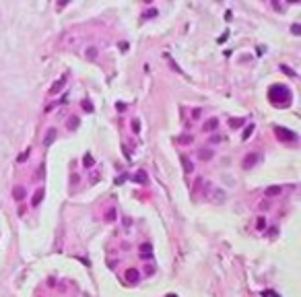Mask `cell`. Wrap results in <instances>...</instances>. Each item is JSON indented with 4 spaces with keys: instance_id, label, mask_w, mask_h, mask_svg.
<instances>
[{
    "instance_id": "obj_1",
    "label": "cell",
    "mask_w": 301,
    "mask_h": 297,
    "mask_svg": "<svg viewBox=\"0 0 301 297\" xmlns=\"http://www.w3.org/2000/svg\"><path fill=\"white\" fill-rule=\"evenodd\" d=\"M268 99H270L274 105H278V107L289 105V103H291V91H289L285 85H272L270 89H268Z\"/></svg>"
},
{
    "instance_id": "obj_2",
    "label": "cell",
    "mask_w": 301,
    "mask_h": 297,
    "mask_svg": "<svg viewBox=\"0 0 301 297\" xmlns=\"http://www.w3.org/2000/svg\"><path fill=\"white\" fill-rule=\"evenodd\" d=\"M274 130H276V136H278L281 140H287V142H293V140H297V134H295L293 130H289V128L276 126Z\"/></svg>"
},
{
    "instance_id": "obj_3",
    "label": "cell",
    "mask_w": 301,
    "mask_h": 297,
    "mask_svg": "<svg viewBox=\"0 0 301 297\" xmlns=\"http://www.w3.org/2000/svg\"><path fill=\"white\" fill-rule=\"evenodd\" d=\"M258 161H260V153H248L246 159H243V167H246V169H252Z\"/></svg>"
},
{
    "instance_id": "obj_4",
    "label": "cell",
    "mask_w": 301,
    "mask_h": 297,
    "mask_svg": "<svg viewBox=\"0 0 301 297\" xmlns=\"http://www.w3.org/2000/svg\"><path fill=\"white\" fill-rule=\"evenodd\" d=\"M216 128H219V118H211V120H206L202 124V132H213Z\"/></svg>"
},
{
    "instance_id": "obj_5",
    "label": "cell",
    "mask_w": 301,
    "mask_h": 297,
    "mask_svg": "<svg viewBox=\"0 0 301 297\" xmlns=\"http://www.w3.org/2000/svg\"><path fill=\"white\" fill-rule=\"evenodd\" d=\"M126 279H128V283H138L140 274H138L136 268H128V270H126Z\"/></svg>"
},
{
    "instance_id": "obj_6",
    "label": "cell",
    "mask_w": 301,
    "mask_h": 297,
    "mask_svg": "<svg viewBox=\"0 0 301 297\" xmlns=\"http://www.w3.org/2000/svg\"><path fill=\"white\" fill-rule=\"evenodd\" d=\"M134 182H138V184H146V182H149V175H146V171L138 169L136 173H134Z\"/></svg>"
},
{
    "instance_id": "obj_7",
    "label": "cell",
    "mask_w": 301,
    "mask_h": 297,
    "mask_svg": "<svg viewBox=\"0 0 301 297\" xmlns=\"http://www.w3.org/2000/svg\"><path fill=\"white\" fill-rule=\"evenodd\" d=\"M54 140H56V130L52 128V130H47V134H45V138H43V144H45V147H50Z\"/></svg>"
},
{
    "instance_id": "obj_8",
    "label": "cell",
    "mask_w": 301,
    "mask_h": 297,
    "mask_svg": "<svg viewBox=\"0 0 301 297\" xmlns=\"http://www.w3.org/2000/svg\"><path fill=\"white\" fill-rule=\"evenodd\" d=\"M43 194H45V192H43V188H39V190L33 194V200H31V204H33V207H37V204L43 200Z\"/></svg>"
},
{
    "instance_id": "obj_9",
    "label": "cell",
    "mask_w": 301,
    "mask_h": 297,
    "mask_svg": "<svg viewBox=\"0 0 301 297\" xmlns=\"http://www.w3.org/2000/svg\"><path fill=\"white\" fill-rule=\"evenodd\" d=\"M12 196H15V200H23V198H25V190H23L21 186H15V188H12Z\"/></svg>"
},
{
    "instance_id": "obj_10",
    "label": "cell",
    "mask_w": 301,
    "mask_h": 297,
    "mask_svg": "<svg viewBox=\"0 0 301 297\" xmlns=\"http://www.w3.org/2000/svg\"><path fill=\"white\" fill-rule=\"evenodd\" d=\"M281 192H283L281 186H270V188H266V196H278Z\"/></svg>"
},
{
    "instance_id": "obj_11",
    "label": "cell",
    "mask_w": 301,
    "mask_h": 297,
    "mask_svg": "<svg viewBox=\"0 0 301 297\" xmlns=\"http://www.w3.org/2000/svg\"><path fill=\"white\" fill-rule=\"evenodd\" d=\"M85 56H87V58H89V60H95V58H97V47H95V45H91V47H87Z\"/></svg>"
},
{
    "instance_id": "obj_12",
    "label": "cell",
    "mask_w": 301,
    "mask_h": 297,
    "mask_svg": "<svg viewBox=\"0 0 301 297\" xmlns=\"http://www.w3.org/2000/svg\"><path fill=\"white\" fill-rule=\"evenodd\" d=\"M66 126H68V130H77V128H79V118H77V116H72V118L66 122Z\"/></svg>"
},
{
    "instance_id": "obj_13",
    "label": "cell",
    "mask_w": 301,
    "mask_h": 297,
    "mask_svg": "<svg viewBox=\"0 0 301 297\" xmlns=\"http://www.w3.org/2000/svg\"><path fill=\"white\" fill-rule=\"evenodd\" d=\"M198 157H200L202 161H208V159H213V151H211V149H206V151H200V153H198Z\"/></svg>"
},
{
    "instance_id": "obj_14",
    "label": "cell",
    "mask_w": 301,
    "mask_h": 297,
    "mask_svg": "<svg viewBox=\"0 0 301 297\" xmlns=\"http://www.w3.org/2000/svg\"><path fill=\"white\" fill-rule=\"evenodd\" d=\"M83 163H85L87 169H91V167H93V155H91V153H87L85 157H83Z\"/></svg>"
},
{
    "instance_id": "obj_15",
    "label": "cell",
    "mask_w": 301,
    "mask_h": 297,
    "mask_svg": "<svg viewBox=\"0 0 301 297\" xmlns=\"http://www.w3.org/2000/svg\"><path fill=\"white\" fill-rule=\"evenodd\" d=\"M181 163H184V169H186V173H190V171L194 169V165H192V161H190V159L181 157Z\"/></svg>"
},
{
    "instance_id": "obj_16",
    "label": "cell",
    "mask_w": 301,
    "mask_h": 297,
    "mask_svg": "<svg viewBox=\"0 0 301 297\" xmlns=\"http://www.w3.org/2000/svg\"><path fill=\"white\" fill-rule=\"evenodd\" d=\"M140 252H142V256H149L151 252H153V246H151V244H142V246H140Z\"/></svg>"
},
{
    "instance_id": "obj_17",
    "label": "cell",
    "mask_w": 301,
    "mask_h": 297,
    "mask_svg": "<svg viewBox=\"0 0 301 297\" xmlns=\"http://www.w3.org/2000/svg\"><path fill=\"white\" fill-rule=\"evenodd\" d=\"M62 87H64V79H60V81H56V85L52 87V93H58V91H60Z\"/></svg>"
},
{
    "instance_id": "obj_18",
    "label": "cell",
    "mask_w": 301,
    "mask_h": 297,
    "mask_svg": "<svg viewBox=\"0 0 301 297\" xmlns=\"http://www.w3.org/2000/svg\"><path fill=\"white\" fill-rule=\"evenodd\" d=\"M241 124H243L241 120H235V118H233V120H229V126H231V128H237V126H241Z\"/></svg>"
},
{
    "instance_id": "obj_19",
    "label": "cell",
    "mask_w": 301,
    "mask_h": 297,
    "mask_svg": "<svg viewBox=\"0 0 301 297\" xmlns=\"http://www.w3.org/2000/svg\"><path fill=\"white\" fill-rule=\"evenodd\" d=\"M252 132H254V126H248V128H246V132H243V140H248Z\"/></svg>"
},
{
    "instance_id": "obj_20",
    "label": "cell",
    "mask_w": 301,
    "mask_h": 297,
    "mask_svg": "<svg viewBox=\"0 0 301 297\" xmlns=\"http://www.w3.org/2000/svg\"><path fill=\"white\" fill-rule=\"evenodd\" d=\"M256 225H258V229H264V225H266V219H264V217H260L258 221H256Z\"/></svg>"
},
{
    "instance_id": "obj_21",
    "label": "cell",
    "mask_w": 301,
    "mask_h": 297,
    "mask_svg": "<svg viewBox=\"0 0 301 297\" xmlns=\"http://www.w3.org/2000/svg\"><path fill=\"white\" fill-rule=\"evenodd\" d=\"M215 198L219 200V202H223V200H225V192H215Z\"/></svg>"
},
{
    "instance_id": "obj_22",
    "label": "cell",
    "mask_w": 301,
    "mask_h": 297,
    "mask_svg": "<svg viewBox=\"0 0 301 297\" xmlns=\"http://www.w3.org/2000/svg\"><path fill=\"white\" fill-rule=\"evenodd\" d=\"M83 107H85L87 112H93V103L91 101H83Z\"/></svg>"
},
{
    "instance_id": "obj_23",
    "label": "cell",
    "mask_w": 301,
    "mask_h": 297,
    "mask_svg": "<svg viewBox=\"0 0 301 297\" xmlns=\"http://www.w3.org/2000/svg\"><path fill=\"white\" fill-rule=\"evenodd\" d=\"M132 130H134V132H138V130H140V122H138V120H134V122H132Z\"/></svg>"
},
{
    "instance_id": "obj_24",
    "label": "cell",
    "mask_w": 301,
    "mask_h": 297,
    "mask_svg": "<svg viewBox=\"0 0 301 297\" xmlns=\"http://www.w3.org/2000/svg\"><path fill=\"white\" fill-rule=\"evenodd\" d=\"M262 295L264 297H278V293H274V291H264Z\"/></svg>"
},
{
    "instance_id": "obj_25",
    "label": "cell",
    "mask_w": 301,
    "mask_h": 297,
    "mask_svg": "<svg viewBox=\"0 0 301 297\" xmlns=\"http://www.w3.org/2000/svg\"><path fill=\"white\" fill-rule=\"evenodd\" d=\"M114 219H116V211L112 209V211L107 212V221H114Z\"/></svg>"
},
{
    "instance_id": "obj_26",
    "label": "cell",
    "mask_w": 301,
    "mask_h": 297,
    "mask_svg": "<svg viewBox=\"0 0 301 297\" xmlns=\"http://www.w3.org/2000/svg\"><path fill=\"white\" fill-rule=\"evenodd\" d=\"M281 70H283V72H287V74H289V77H295V72H293V70H289V68H287V66H283V68H281Z\"/></svg>"
},
{
    "instance_id": "obj_27",
    "label": "cell",
    "mask_w": 301,
    "mask_h": 297,
    "mask_svg": "<svg viewBox=\"0 0 301 297\" xmlns=\"http://www.w3.org/2000/svg\"><path fill=\"white\" fill-rule=\"evenodd\" d=\"M179 140H181V142H192V140H194V138H192V136H190V134H188V136H181V138H179Z\"/></svg>"
},
{
    "instance_id": "obj_28",
    "label": "cell",
    "mask_w": 301,
    "mask_h": 297,
    "mask_svg": "<svg viewBox=\"0 0 301 297\" xmlns=\"http://www.w3.org/2000/svg\"><path fill=\"white\" fill-rule=\"evenodd\" d=\"M291 31H293V33H295V35H299L301 27H299V25H293V27H291Z\"/></svg>"
},
{
    "instance_id": "obj_29",
    "label": "cell",
    "mask_w": 301,
    "mask_h": 297,
    "mask_svg": "<svg viewBox=\"0 0 301 297\" xmlns=\"http://www.w3.org/2000/svg\"><path fill=\"white\" fill-rule=\"evenodd\" d=\"M155 15H157V10H151V12H146V15H144V17H146V19H153V17H155Z\"/></svg>"
},
{
    "instance_id": "obj_30",
    "label": "cell",
    "mask_w": 301,
    "mask_h": 297,
    "mask_svg": "<svg viewBox=\"0 0 301 297\" xmlns=\"http://www.w3.org/2000/svg\"><path fill=\"white\" fill-rule=\"evenodd\" d=\"M91 182H93V184H97V182H99V175H97V173H93V175H91Z\"/></svg>"
}]
</instances>
